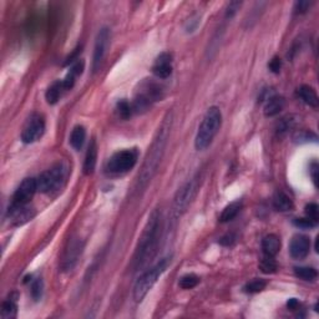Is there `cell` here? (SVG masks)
Instances as JSON below:
<instances>
[{"instance_id":"1","label":"cell","mask_w":319,"mask_h":319,"mask_svg":"<svg viewBox=\"0 0 319 319\" xmlns=\"http://www.w3.org/2000/svg\"><path fill=\"white\" fill-rule=\"evenodd\" d=\"M172 126V114H169L162 121L161 126L158 127L157 134L153 139L152 145H151L150 151H148L146 158H145L144 165H142L141 171L139 173L136 182L137 191H142L148 185L153 176L157 172L161 160L164 157L165 148H166L167 140H169L170 131Z\"/></svg>"},{"instance_id":"2","label":"cell","mask_w":319,"mask_h":319,"mask_svg":"<svg viewBox=\"0 0 319 319\" xmlns=\"http://www.w3.org/2000/svg\"><path fill=\"white\" fill-rule=\"evenodd\" d=\"M160 230H161V217L157 211H155L148 218L135 253L134 266L136 271L146 266L148 261H151V258L155 256L160 238Z\"/></svg>"},{"instance_id":"3","label":"cell","mask_w":319,"mask_h":319,"mask_svg":"<svg viewBox=\"0 0 319 319\" xmlns=\"http://www.w3.org/2000/svg\"><path fill=\"white\" fill-rule=\"evenodd\" d=\"M222 125V114L221 110L217 106H212L207 110L203 116L199 131H197L196 139H195V146L197 150H206L212 144L214 136L219 131Z\"/></svg>"},{"instance_id":"4","label":"cell","mask_w":319,"mask_h":319,"mask_svg":"<svg viewBox=\"0 0 319 319\" xmlns=\"http://www.w3.org/2000/svg\"><path fill=\"white\" fill-rule=\"evenodd\" d=\"M167 266H169V258H164L161 260L156 266L150 268L148 271L145 272L139 279L136 280L134 287V299L136 302H141L147 293L150 292L151 288L155 285L157 279L161 277V274L166 271Z\"/></svg>"},{"instance_id":"5","label":"cell","mask_w":319,"mask_h":319,"mask_svg":"<svg viewBox=\"0 0 319 319\" xmlns=\"http://www.w3.org/2000/svg\"><path fill=\"white\" fill-rule=\"evenodd\" d=\"M65 178H67V167L62 164L55 165L37 178L38 191L43 192V194H50V192L56 191L62 186Z\"/></svg>"},{"instance_id":"6","label":"cell","mask_w":319,"mask_h":319,"mask_svg":"<svg viewBox=\"0 0 319 319\" xmlns=\"http://www.w3.org/2000/svg\"><path fill=\"white\" fill-rule=\"evenodd\" d=\"M137 158H139V153L137 151L133 148V150H122L119 152L114 153L110 157L106 164V170L110 173H125L134 169L136 165Z\"/></svg>"},{"instance_id":"7","label":"cell","mask_w":319,"mask_h":319,"mask_svg":"<svg viewBox=\"0 0 319 319\" xmlns=\"http://www.w3.org/2000/svg\"><path fill=\"white\" fill-rule=\"evenodd\" d=\"M162 98V90L157 84L153 81H145L140 86L136 98L134 101V110L140 112L141 110H146L151 104L158 101Z\"/></svg>"},{"instance_id":"8","label":"cell","mask_w":319,"mask_h":319,"mask_svg":"<svg viewBox=\"0 0 319 319\" xmlns=\"http://www.w3.org/2000/svg\"><path fill=\"white\" fill-rule=\"evenodd\" d=\"M199 187V178H194V180L188 181L185 186H182L178 189V192L175 196V201H173V211H175L177 216L186 212L187 208L189 207L192 201L196 197Z\"/></svg>"},{"instance_id":"9","label":"cell","mask_w":319,"mask_h":319,"mask_svg":"<svg viewBox=\"0 0 319 319\" xmlns=\"http://www.w3.org/2000/svg\"><path fill=\"white\" fill-rule=\"evenodd\" d=\"M45 133V119L41 114H33L26 121L23 131H21V140L25 144H33L38 141Z\"/></svg>"},{"instance_id":"10","label":"cell","mask_w":319,"mask_h":319,"mask_svg":"<svg viewBox=\"0 0 319 319\" xmlns=\"http://www.w3.org/2000/svg\"><path fill=\"white\" fill-rule=\"evenodd\" d=\"M37 191H38L37 180H35V178H25V180L20 183V186L16 188L15 194H14L13 196L12 207H10L9 210L26 206L27 203L31 201L33 197H34L35 192Z\"/></svg>"},{"instance_id":"11","label":"cell","mask_w":319,"mask_h":319,"mask_svg":"<svg viewBox=\"0 0 319 319\" xmlns=\"http://www.w3.org/2000/svg\"><path fill=\"white\" fill-rule=\"evenodd\" d=\"M110 39H111V33L109 27H103L99 31L96 37L95 48H93V56H92V70L98 71L105 59L107 50L110 46Z\"/></svg>"},{"instance_id":"12","label":"cell","mask_w":319,"mask_h":319,"mask_svg":"<svg viewBox=\"0 0 319 319\" xmlns=\"http://www.w3.org/2000/svg\"><path fill=\"white\" fill-rule=\"evenodd\" d=\"M84 243L80 238H73L69 241L68 246L65 247L64 254L61 258V269L64 272H69L76 266L79 258L81 257Z\"/></svg>"},{"instance_id":"13","label":"cell","mask_w":319,"mask_h":319,"mask_svg":"<svg viewBox=\"0 0 319 319\" xmlns=\"http://www.w3.org/2000/svg\"><path fill=\"white\" fill-rule=\"evenodd\" d=\"M310 239L304 235L294 236L290 244V253L294 260H303L309 254Z\"/></svg>"},{"instance_id":"14","label":"cell","mask_w":319,"mask_h":319,"mask_svg":"<svg viewBox=\"0 0 319 319\" xmlns=\"http://www.w3.org/2000/svg\"><path fill=\"white\" fill-rule=\"evenodd\" d=\"M152 73L156 78L167 79L172 74V57L169 53H162L155 60Z\"/></svg>"},{"instance_id":"15","label":"cell","mask_w":319,"mask_h":319,"mask_svg":"<svg viewBox=\"0 0 319 319\" xmlns=\"http://www.w3.org/2000/svg\"><path fill=\"white\" fill-rule=\"evenodd\" d=\"M9 213L12 214L13 222L15 226H21V225L31 221L35 216L34 208H29L27 205L19 208H13V210L9 211Z\"/></svg>"},{"instance_id":"16","label":"cell","mask_w":319,"mask_h":319,"mask_svg":"<svg viewBox=\"0 0 319 319\" xmlns=\"http://www.w3.org/2000/svg\"><path fill=\"white\" fill-rule=\"evenodd\" d=\"M96 162H98V145L95 140L90 142L89 148H87L86 157L84 161V173L85 175H92L95 171Z\"/></svg>"},{"instance_id":"17","label":"cell","mask_w":319,"mask_h":319,"mask_svg":"<svg viewBox=\"0 0 319 319\" xmlns=\"http://www.w3.org/2000/svg\"><path fill=\"white\" fill-rule=\"evenodd\" d=\"M284 105H285L284 99H283L282 96L274 95L268 99V101L266 103L265 110H263V111H265V115L267 117L276 116V115H278L279 112L282 111Z\"/></svg>"},{"instance_id":"18","label":"cell","mask_w":319,"mask_h":319,"mask_svg":"<svg viewBox=\"0 0 319 319\" xmlns=\"http://www.w3.org/2000/svg\"><path fill=\"white\" fill-rule=\"evenodd\" d=\"M262 249L265 256L274 257L280 249V239L276 235H268L263 238L262 241Z\"/></svg>"},{"instance_id":"19","label":"cell","mask_w":319,"mask_h":319,"mask_svg":"<svg viewBox=\"0 0 319 319\" xmlns=\"http://www.w3.org/2000/svg\"><path fill=\"white\" fill-rule=\"evenodd\" d=\"M82 71H84V61H82V60H79V61H76L75 64L73 65V68L70 69L67 78L62 80V85H64L65 90H70L71 87L74 86L76 79L81 75Z\"/></svg>"},{"instance_id":"20","label":"cell","mask_w":319,"mask_h":319,"mask_svg":"<svg viewBox=\"0 0 319 319\" xmlns=\"http://www.w3.org/2000/svg\"><path fill=\"white\" fill-rule=\"evenodd\" d=\"M298 95H299V98L303 100V103L307 104L308 106H312V107L318 106V104H319L318 96L313 87L308 86V85H303V86H301L298 89Z\"/></svg>"},{"instance_id":"21","label":"cell","mask_w":319,"mask_h":319,"mask_svg":"<svg viewBox=\"0 0 319 319\" xmlns=\"http://www.w3.org/2000/svg\"><path fill=\"white\" fill-rule=\"evenodd\" d=\"M273 207L279 212H287V211L293 210V202L290 197L283 192H277L273 196Z\"/></svg>"},{"instance_id":"22","label":"cell","mask_w":319,"mask_h":319,"mask_svg":"<svg viewBox=\"0 0 319 319\" xmlns=\"http://www.w3.org/2000/svg\"><path fill=\"white\" fill-rule=\"evenodd\" d=\"M242 208V202L241 201H235V202L230 203V205L225 207V210L222 211L221 216H219V221L226 224V222L232 221L233 218L237 217V214L239 213Z\"/></svg>"},{"instance_id":"23","label":"cell","mask_w":319,"mask_h":319,"mask_svg":"<svg viewBox=\"0 0 319 319\" xmlns=\"http://www.w3.org/2000/svg\"><path fill=\"white\" fill-rule=\"evenodd\" d=\"M85 139H86V131H85L84 126H81V125L75 126L70 135L71 146L75 148V150H80V148L84 146Z\"/></svg>"},{"instance_id":"24","label":"cell","mask_w":319,"mask_h":319,"mask_svg":"<svg viewBox=\"0 0 319 319\" xmlns=\"http://www.w3.org/2000/svg\"><path fill=\"white\" fill-rule=\"evenodd\" d=\"M65 89H64V85H62V81L53 82V84L49 86L48 91H46L45 93V98H46V101H48V104H50V105L56 104L57 101H59L60 96H61V93Z\"/></svg>"},{"instance_id":"25","label":"cell","mask_w":319,"mask_h":319,"mask_svg":"<svg viewBox=\"0 0 319 319\" xmlns=\"http://www.w3.org/2000/svg\"><path fill=\"white\" fill-rule=\"evenodd\" d=\"M294 274L303 280H314L318 277L317 271L313 267H297L294 268Z\"/></svg>"},{"instance_id":"26","label":"cell","mask_w":319,"mask_h":319,"mask_svg":"<svg viewBox=\"0 0 319 319\" xmlns=\"http://www.w3.org/2000/svg\"><path fill=\"white\" fill-rule=\"evenodd\" d=\"M16 310H18V306H16L15 301L14 299H8V301L3 303L0 315H2L3 319H13L15 318Z\"/></svg>"},{"instance_id":"27","label":"cell","mask_w":319,"mask_h":319,"mask_svg":"<svg viewBox=\"0 0 319 319\" xmlns=\"http://www.w3.org/2000/svg\"><path fill=\"white\" fill-rule=\"evenodd\" d=\"M260 269L266 274L274 273L277 271V262L273 257L265 256V258H262L260 262Z\"/></svg>"},{"instance_id":"28","label":"cell","mask_w":319,"mask_h":319,"mask_svg":"<svg viewBox=\"0 0 319 319\" xmlns=\"http://www.w3.org/2000/svg\"><path fill=\"white\" fill-rule=\"evenodd\" d=\"M200 283V278L196 276V274L191 273V274H186V276L181 277L180 282H178V285H180L182 290H192V288L196 287Z\"/></svg>"},{"instance_id":"29","label":"cell","mask_w":319,"mask_h":319,"mask_svg":"<svg viewBox=\"0 0 319 319\" xmlns=\"http://www.w3.org/2000/svg\"><path fill=\"white\" fill-rule=\"evenodd\" d=\"M267 285V282L263 279H253L251 280V282L247 283L246 285H244V291H246L247 293H260L262 292L263 290L266 288Z\"/></svg>"},{"instance_id":"30","label":"cell","mask_w":319,"mask_h":319,"mask_svg":"<svg viewBox=\"0 0 319 319\" xmlns=\"http://www.w3.org/2000/svg\"><path fill=\"white\" fill-rule=\"evenodd\" d=\"M117 111H119L121 117H123V119H127V117L131 116L133 109H131L130 104H129L127 101L122 100V101H120L119 104H117Z\"/></svg>"},{"instance_id":"31","label":"cell","mask_w":319,"mask_h":319,"mask_svg":"<svg viewBox=\"0 0 319 319\" xmlns=\"http://www.w3.org/2000/svg\"><path fill=\"white\" fill-rule=\"evenodd\" d=\"M318 206L315 203H309L306 206V214L309 219L318 222Z\"/></svg>"},{"instance_id":"32","label":"cell","mask_w":319,"mask_h":319,"mask_svg":"<svg viewBox=\"0 0 319 319\" xmlns=\"http://www.w3.org/2000/svg\"><path fill=\"white\" fill-rule=\"evenodd\" d=\"M41 294H43V282H41V279H38L31 285V296L33 298L38 301L41 297Z\"/></svg>"},{"instance_id":"33","label":"cell","mask_w":319,"mask_h":319,"mask_svg":"<svg viewBox=\"0 0 319 319\" xmlns=\"http://www.w3.org/2000/svg\"><path fill=\"white\" fill-rule=\"evenodd\" d=\"M313 3L308 2V0H302V2H297L296 5H294V10H296V14H303L306 13L307 10H309V8L312 7Z\"/></svg>"},{"instance_id":"34","label":"cell","mask_w":319,"mask_h":319,"mask_svg":"<svg viewBox=\"0 0 319 319\" xmlns=\"http://www.w3.org/2000/svg\"><path fill=\"white\" fill-rule=\"evenodd\" d=\"M294 225H296L297 227H301V228H312L317 225V222L312 221V219H309L307 217V218L296 219V221H294Z\"/></svg>"},{"instance_id":"35","label":"cell","mask_w":319,"mask_h":319,"mask_svg":"<svg viewBox=\"0 0 319 319\" xmlns=\"http://www.w3.org/2000/svg\"><path fill=\"white\" fill-rule=\"evenodd\" d=\"M242 3L241 2H232L230 3V5L227 7V10H226V18H233L235 16V14L237 13V10L241 8Z\"/></svg>"},{"instance_id":"36","label":"cell","mask_w":319,"mask_h":319,"mask_svg":"<svg viewBox=\"0 0 319 319\" xmlns=\"http://www.w3.org/2000/svg\"><path fill=\"white\" fill-rule=\"evenodd\" d=\"M309 172L312 175V180L314 182V185L317 186V180H318V164L317 162H313L309 166Z\"/></svg>"},{"instance_id":"37","label":"cell","mask_w":319,"mask_h":319,"mask_svg":"<svg viewBox=\"0 0 319 319\" xmlns=\"http://www.w3.org/2000/svg\"><path fill=\"white\" fill-rule=\"evenodd\" d=\"M269 69H271L273 73H279L280 70V59L279 57H273V59L271 60V62H269Z\"/></svg>"},{"instance_id":"38","label":"cell","mask_w":319,"mask_h":319,"mask_svg":"<svg viewBox=\"0 0 319 319\" xmlns=\"http://www.w3.org/2000/svg\"><path fill=\"white\" fill-rule=\"evenodd\" d=\"M235 241H236L235 236L227 235V236H225V237H222L221 239H219V243H221L222 246H231V244H232Z\"/></svg>"},{"instance_id":"39","label":"cell","mask_w":319,"mask_h":319,"mask_svg":"<svg viewBox=\"0 0 319 319\" xmlns=\"http://www.w3.org/2000/svg\"><path fill=\"white\" fill-rule=\"evenodd\" d=\"M298 306H299V303H298V301H297V299L292 298V299H290V302H288V308H290V309H292V310L297 309Z\"/></svg>"}]
</instances>
